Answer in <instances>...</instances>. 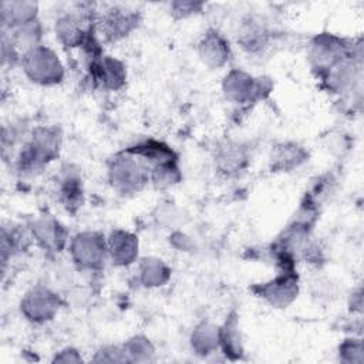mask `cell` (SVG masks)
I'll use <instances>...</instances> for the list:
<instances>
[{"mask_svg":"<svg viewBox=\"0 0 364 364\" xmlns=\"http://www.w3.org/2000/svg\"><path fill=\"white\" fill-rule=\"evenodd\" d=\"M21 314L34 323L50 320L58 310V297L48 289L37 286L28 290L20 303Z\"/></svg>","mask_w":364,"mask_h":364,"instance_id":"4","label":"cell"},{"mask_svg":"<svg viewBox=\"0 0 364 364\" xmlns=\"http://www.w3.org/2000/svg\"><path fill=\"white\" fill-rule=\"evenodd\" d=\"M219 162H220V166L226 172H233V171H237L242 168V165L245 162V154L239 146L229 145L220 152Z\"/></svg>","mask_w":364,"mask_h":364,"instance_id":"19","label":"cell"},{"mask_svg":"<svg viewBox=\"0 0 364 364\" xmlns=\"http://www.w3.org/2000/svg\"><path fill=\"white\" fill-rule=\"evenodd\" d=\"M306 161V151L297 144H282L273 154V168L279 171H289L297 168Z\"/></svg>","mask_w":364,"mask_h":364,"instance_id":"13","label":"cell"},{"mask_svg":"<svg viewBox=\"0 0 364 364\" xmlns=\"http://www.w3.org/2000/svg\"><path fill=\"white\" fill-rule=\"evenodd\" d=\"M111 185L121 193H134L144 188L149 181V171L144 166L142 159L136 155L127 152L122 156H117L109 166Z\"/></svg>","mask_w":364,"mask_h":364,"instance_id":"1","label":"cell"},{"mask_svg":"<svg viewBox=\"0 0 364 364\" xmlns=\"http://www.w3.org/2000/svg\"><path fill=\"white\" fill-rule=\"evenodd\" d=\"M283 272L273 280L259 286V294L272 306L284 307L297 294V276L291 267H282Z\"/></svg>","mask_w":364,"mask_h":364,"instance_id":"5","label":"cell"},{"mask_svg":"<svg viewBox=\"0 0 364 364\" xmlns=\"http://www.w3.org/2000/svg\"><path fill=\"white\" fill-rule=\"evenodd\" d=\"M71 253L78 267L94 270L104 266L108 247L101 235L95 232H82L73 239Z\"/></svg>","mask_w":364,"mask_h":364,"instance_id":"3","label":"cell"},{"mask_svg":"<svg viewBox=\"0 0 364 364\" xmlns=\"http://www.w3.org/2000/svg\"><path fill=\"white\" fill-rule=\"evenodd\" d=\"M37 6L27 1L1 3V23L3 30H11L26 23L36 20Z\"/></svg>","mask_w":364,"mask_h":364,"instance_id":"12","label":"cell"},{"mask_svg":"<svg viewBox=\"0 0 364 364\" xmlns=\"http://www.w3.org/2000/svg\"><path fill=\"white\" fill-rule=\"evenodd\" d=\"M128 361H148L154 354V348L146 338L134 337L124 346Z\"/></svg>","mask_w":364,"mask_h":364,"instance_id":"18","label":"cell"},{"mask_svg":"<svg viewBox=\"0 0 364 364\" xmlns=\"http://www.w3.org/2000/svg\"><path fill=\"white\" fill-rule=\"evenodd\" d=\"M219 346V330L209 326H199L192 336V347L198 354H210Z\"/></svg>","mask_w":364,"mask_h":364,"instance_id":"16","label":"cell"},{"mask_svg":"<svg viewBox=\"0 0 364 364\" xmlns=\"http://www.w3.org/2000/svg\"><path fill=\"white\" fill-rule=\"evenodd\" d=\"M95 361L122 363V361H128V360H127V355L124 353V348H119V347H105V348H101L100 353H97Z\"/></svg>","mask_w":364,"mask_h":364,"instance_id":"20","label":"cell"},{"mask_svg":"<svg viewBox=\"0 0 364 364\" xmlns=\"http://www.w3.org/2000/svg\"><path fill=\"white\" fill-rule=\"evenodd\" d=\"M199 54L203 60L210 67H220L223 65L230 55V48L226 40L216 31L208 33L200 46H199Z\"/></svg>","mask_w":364,"mask_h":364,"instance_id":"11","label":"cell"},{"mask_svg":"<svg viewBox=\"0 0 364 364\" xmlns=\"http://www.w3.org/2000/svg\"><path fill=\"white\" fill-rule=\"evenodd\" d=\"M33 237L40 246L47 250H58L65 243V235L63 226L53 218L43 216L37 219L31 226Z\"/></svg>","mask_w":364,"mask_h":364,"instance_id":"7","label":"cell"},{"mask_svg":"<svg viewBox=\"0 0 364 364\" xmlns=\"http://www.w3.org/2000/svg\"><path fill=\"white\" fill-rule=\"evenodd\" d=\"M60 200L68 210H74L82 203L81 179L74 173H65L60 181Z\"/></svg>","mask_w":364,"mask_h":364,"instance_id":"15","label":"cell"},{"mask_svg":"<svg viewBox=\"0 0 364 364\" xmlns=\"http://www.w3.org/2000/svg\"><path fill=\"white\" fill-rule=\"evenodd\" d=\"M108 253L111 255L112 260L117 264L125 266L134 262L138 252V240L134 235L124 232V230H115L111 233L108 242H107Z\"/></svg>","mask_w":364,"mask_h":364,"instance_id":"9","label":"cell"},{"mask_svg":"<svg viewBox=\"0 0 364 364\" xmlns=\"http://www.w3.org/2000/svg\"><path fill=\"white\" fill-rule=\"evenodd\" d=\"M135 26H136V14L127 10H119V9L109 10L101 20L104 36L108 40H118L125 37Z\"/></svg>","mask_w":364,"mask_h":364,"instance_id":"10","label":"cell"},{"mask_svg":"<svg viewBox=\"0 0 364 364\" xmlns=\"http://www.w3.org/2000/svg\"><path fill=\"white\" fill-rule=\"evenodd\" d=\"M169 269L159 259H145L141 264V280L145 286H161L166 282Z\"/></svg>","mask_w":364,"mask_h":364,"instance_id":"17","label":"cell"},{"mask_svg":"<svg viewBox=\"0 0 364 364\" xmlns=\"http://www.w3.org/2000/svg\"><path fill=\"white\" fill-rule=\"evenodd\" d=\"M219 346L222 347L223 353L229 355L232 360L240 358V355L243 354L236 318L226 320V323L219 328Z\"/></svg>","mask_w":364,"mask_h":364,"instance_id":"14","label":"cell"},{"mask_svg":"<svg viewBox=\"0 0 364 364\" xmlns=\"http://www.w3.org/2000/svg\"><path fill=\"white\" fill-rule=\"evenodd\" d=\"M92 80L107 88H118L124 84V65L111 57H94L90 64Z\"/></svg>","mask_w":364,"mask_h":364,"instance_id":"6","label":"cell"},{"mask_svg":"<svg viewBox=\"0 0 364 364\" xmlns=\"http://www.w3.org/2000/svg\"><path fill=\"white\" fill-rule=\"evenodd\" d=\"M21 65L27 77L38 84H55L63 78V65L58 55L43 46L27 50L21 58Z\"/></svg>","mask_w":364,"mask_h":364,"instance_id":"2","label":"cell"},{"mask_svg":"<svg viewBox=\"0 0 364 364\" xmlns=\"http://www.w3.org/2000/svg\"><path fill=\"white\" fill-rule=\"evenodd\" d=\"M223 90L228 98L236 102H247L252 97L257 95L260 85L246 73L236 70L226 75Z\"/></svg>","mask_w":364,"mask_h":364,"instance_id":"8","label":"cell"},{"mask_svg":"<svg viewBox=\"0 0 364 364\" xmlns=\"http://www.w3.org/2000/svg\"><path fill=\"white\" fill-rule=\"evenodd\" d=\"M68 351H67V348L64 350V351H61L58 355H55V358H54V361H63V363H77V361H80L81 360V357L78 355V353L77 351H74L73 348H70V354H67Z\"/></svg>","mask_w":364,"mask_h":364,"instance_id":"21","label":"cell"}]
</instances>
